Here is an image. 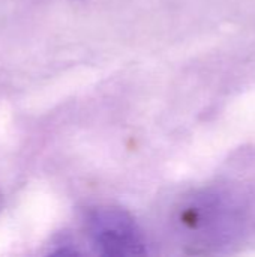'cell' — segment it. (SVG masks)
Listing matches in <instances>:
<instances>
[{
	"label": "cell",
	"mask_w": 255,
	"mask_h": 257,
	"mask_svg": "<svg viewBox=\"0 0 255 257\" xmlns=\"http://www.w3.org/2000/svg\"><path fill=\"white\" fill-rule=\"evenodd\" d=\"M92 247L102 256H138L146 253L144 238L129 214L119 208H96L86 221Z\"/></svg>",
	"instance_id": "1"
}]
</instances>
